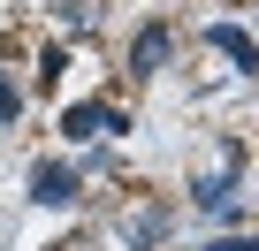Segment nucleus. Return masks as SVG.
<instances>
[{
  "label": "nucleus",
  "mask_w": 259,
  "mask_h": 251,
  "mask_svg": "<svg viewBox=\"0 0 259 251\" xmlns=\"http://www.w3.org/2000/svg\"><path fill=\"white\" fill-rule=\"evenodd\" d=\"M206 251H259V236H213Z\"/></svg>",
  "instance_id": "nucleus-9"
},
{
  "label": "nucleus",
  "mask_w": 259,
  "mask_h": 251,
  "mask_svg": "<svg viewBox=\"0 0 259 251\" xmlns=\"http://www.w3.org/2000/svg\"><path fill=\"white\" fill-rule=\"evenodd\" d=\"M191 206H206V213H229V221H236V168H221V175L191 183Z\"/></svg>",
  "instance_id": "nucleus-5"
},
{
  "label": "nucleus",
  "mask_w": 259,
  "mask_h": 251,
  "mask_svg": "<svg viewBox=\"0 0 259 251\" xmlns=\"http://www.w3.org/2000/svg\"><path fill=\"white\" fill-rule=\"evenodd\" d=\"M61 69H69V54H61V46H46V54H38V91H54V84H61Z\"/></svg>",
  "instance_id": "nucleus-7"
},
{
  "label": "nucleus",
  "mask_w": 259,
  "mask_h": 251,
  "mask_svg": "<svg viewBox=\"0 0 259 251\" xmlns=\"http://www.w3.org/2000/svg\"><path fill=\"white\" fill-rule=\"evenodd\" d=\"M61 130H69L76 145H99V137H122V130H130V114H122V107H107V99H84V107H69V114H61Z\"/></svg>",
  "instance_id": "nucleus-1"
},
{
  "label": "nucleus",
  "mask_w": 259,
  "mask_h": 251,
  "mask_svg": "<svg viewBox=\"0 0 259 251\" xmlns=\"http://www.w3.org/2000/svg\"><path fill=\"white\" fill-rule=\"evenodd\" d=\"M16 114H23V91H16L8 76H0V122H16Z\"/></svg>",
  "instance_id": "nucleus-8"
},
{
  "label": "nucleus",
  "mask_w": 259,
  "mask_h": 251,
  "mask_svg": "<svg viewBox=\"0 0 259 251\" xmlns=\"http://www.w3.org/2000/svg\"><path fill=\"white\" fill-rule=\"evenodd\" d=\"M31 206H76V168L38 160V168H31Z\"/></svg>",
  "instance_id": "nucleus-3"
},
{
  "label": "nucleus",
  "mask_w": 259,
  "mask_h": 251,
  "mask_svg": "<svg viewBox=\"0 0 259 251\" xmlns=\"http://www.w3.org/2000/svg\"><path fill=\"white\" fill-rule=\"evenodd\" d=\"M168 54H176V31H168V23H145L138 38H130V76H160Z\"/></svg>",
  "instance_id": "nucleus-2"
},
{
  "label": "nucleus",
  "mask_w": 259,
  "mask_h": 251,
  "mask_svg": "<svg viewBox=\"0 0 259 251\" xmlns=\"http://www.w3.org/2000/svg\"><path fill=\"white\" fill-rule=\"evenodd\" d=\"M160 228H168V213H160V206H145L138 221H130V251H153V243H160Z\"/></svg>",
  "instance_id": "nucleus-6"
},
{
  "label": "nucleus",
  "mask_w": 259,
  "mask_h": 251,
  "mask_svg": "<svg viewBox=\"0 0 259 251\" xmlns=\"http://www.w3.org/2000/svg\"><path fill=\"white\" fill-rule=\"evenodd\" d=\"M206 38H213V54H229L244 76L259 69V46H251V31H236V23H206Z\"/></svg>",
  "instance_id": "nucleus-4"
}]
</instances>
